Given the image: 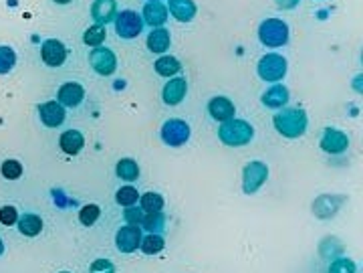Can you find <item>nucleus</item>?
I'll return each mask as SVG.
<instances>
[{"mask_svg": "<svg viewBox=\"0 0 363 273\" xmlns=\"http://www.w3.org/2000/svg\"><path fill=\"white\" fill-rule=\"evenodd\" d=\"M107 39V30L101 25H91V27L87 28L85 32H83V43L87 45V47H101L104 45V41Z\"/></svg>", "mask_w": 363, "mask_h": 273, "instance_id": "27", "label": "nucleus"}, {"mask_svg": "<svg viewBox=\"0 0 363 273\" xmlns=\"http://www.w3.org/2000/svg\"><path fill=\"white\" fill-rule=\"evenodd\" d=\"M99 217H101V209H99L97 205H93V203L85 205V207L79 211V220H81L83 227H93Z\"/></svg>", "mask_w": 363, "mask_h": 273, "instance_id": "30", "label": "nucleus"}, {"mask_svg": "<svg viewBox=\"0 0 363 273\" xmlns=\"http://www.w3.org/2000/svg\"><path fill=\"white\" fill-rule=\"evenodd\" d=\"M61 273H69V272H61Z\"/></svg>", "mask_w": 363, "mask_h": 273, "instance_id": "41", "label": "nucleus"}, {"mask_svg": "<svg viewBox=\"0 0 363 273\" xmlns=\"http://www.w3.org/2000/svg\"><path fill=\"white\" fill-rule=\"evenodd\" d=\"M144 28V21L135 10H121L115 17V32L121 39H135Z\"/></svg>", "mask_w": 363, "mask_h": 273, "instance_id": "7", "label": "nucleus"}, {"mask_svg": "<svg viewBox=\"0 0 363 273\" xmlns=\"http://www.w3.org/2000/svg\"><path fill=\"white\" fill-rule=\"evenodd\" d=\"M196 12H198V6L194 0H168V15H172L180 23L194 21Z\"/></svg>", "mask_w": 363, "mask_h": 273, "instance_id": "17", "label": "nucleus"}, {"mask_svg": "<svg viewBox=\"0 0 363 273\" xmlns=\"http://www.w3.org/2000/svg\"><path fill=\"white\" fill-rule=\"evenodd\" d=\"M141 21H144L146 25H150L152 28L166 25V21H168V6L161 4V2H148V4L144 6V17H141Z\"/></svg>", "mask_w": 363, "mask_h": 273, "instance_id": "19", "label": "nucleus"}, {"mask_svg": "<svg viewBox=\"0 0 363 273\" xmlns=\"http://www.w3.org/2000/svg\"><path fill=\"white\" fill-rule=\"evenodd\" d=\"M144 211L139 209V207H128L126 209V213H124V217L128 220V225H135V227H139L141 225V220H144Z\"/></svg>", "mask_w": 363, "mask_h": 273, "instance_id": "35", "label": "nucleus"}, {"mask_svg": "<svg viewBox=\"0 0 363 273\" xmlns=\"http://www.w3.org/2000/svg\"><path fill=\"white\" fill-rule=\"evenodd\" d=\"M355 272H357L355 261H351V259H347V257L335 259V261L329 265V273H355Z\"/></svg>", "mask_w": 363, "mask_h": 273, "instance_id": "33", "label": "nucleus"}, {"mask_svg": "<svg viewBox=\"0 0 363 273\" xmlns=\"http://www.w3.org/2000/svg\"><path fill=\"white\" fill-rule=\"evenodd\" d=\"M218 138L224 146L230 148H238V146H246L253 142L255 138V128L246 122V120H238V117H230L226 122H220L218 128Z\"/></svg>", "mask_w": 363, "mask_h": 273, "instance_id": "2", "label": "nucleus"}, {"mask_svg": "<svg viewBox=\"0 0 363 273\" xmlns=\"http://www.w3.org/2000/svg\"><path fill=\"white\" fill-rule=\"evenodd\" d=\"M286 59L279 53H268L260 57L257 71L259 77L266 83H279L286 75Z\"/></svg>", "mask_w": 363, "mask_h": 273, "instance_id": "4", "label": "nucleus"}, {"mask_svg": "<svg viewBox=\"0 0 363 273\" xmlns=\"http://www.w3.org/2000/svg\"><path fill=\"white\" fill-rule=\"evenodd\" d=\"M39 117H41L43 126L59 128L65 122V108L59 102H45L39 106Z\"/></svg>", "mask_w": 363, "mask_h": 273, "instance_id": "15", "label": "nucleus"}, {"mask_svg": "<svg viewBox=\"0 0 363 273\" xmlns=\"http://www.w3.org/2000/svg\"><path fill=\"white\" fill-rule=\"evenodd\" d=\"M268 178V166L260 160H253L242 168V191L244 194H255Z\"/></svg>", "mask_w": 363, "mask_h": 273, "instance_id": "5", "label": "nucleus"}, {"mask_svg": "<svg viewBox=\"0 0 363 273\" xmlns=\"http://www.w3.org/2000/svg\"><path fill=\"white\" fill-rule=\"evenodd\" d=\"M23 164L19 160H4L2 166H0V172L6 180H19L23 176Z\"/></svg>", "mask_w": 363, "mask_h": 273, "instance_id": "32", "label": "nucleus"}, {"mask_svg": "<svg viewBox=\"0 0 363 273\" xmlns=\"http://www.w3.org/2000/svg\"><path fill=\"white\" fill-rule=\"evenodd\" d=\"M17 225H19V231L25 237H37L43 231V218L35 215V213H26L23 217H19Z\"/></svg>", "mask_w": 363, "mask_h": 273, "instance_id": "22", "label": "nucleus"}, {"mask_svg": "<svg viewBox=\"0 0 363 273\" xmlns=\"http://www.w3.org/2000/svg\"><path fill=\"white\" fill-rule=\"evenodd\" d=\"M259 39L266 47H283L288 43V25L281 19H266L260 23Z\"/></svg>", "mask_w": 363, "mask_h": 273, "instance_id": "3", "label": "nucleus"}, {"mask_svg": "<svg viewBox=\"0 0 363 273\" xmlns=\"http://www.w3.org/2000/svg\"><path fill=\"white\" fill-rule=\"evenodd\" d=\"M277 2V6L279 8H283V10H291V8H295L301 0H275Z\"/></svg>", "mask_w": 363, "mask_h": 273, "instance_id": "37", "label": "nucleus"}, {"mask_svg": "<svg viewBox=\"0 0 363 273\" xmlns=\"http://www.w3.org/2000/svg\"><path fill=\"white\" fill-rule=\"evenodd\" d=\"M41 59L47 67H61L67 61V49L61 41L47 39L41 45Z\"/></svg>", "mask_w": 363, "mask_h": 273, "instance_id": "11", "label": "nucleus"}, {"mask_svg": "<svg viewBox=\"0 0 363 273\" xmlns=\"http://www.w3.org/2000/svg\"><path fill=\"white\" fill-rule=\"evenodd\" d=\"M275 130L283 138L288 140H297L307 132L309 126V117L307 111L301 108H283L275 117H273Z\"/></svg>", "mask_w": 363, "mask_h": 273, "instance_id": "1", "label": "nucleus"}, {"mask_svg": "<svg viewBox=\"0 0 363 273\" xmlns=\"http://www.w3.org/2000/svg\"><path fill=\"white\" fill-rule=\"evenodd\" d=\"M164 247H166L164 237H161V235H154V233L141 237V243H139V249H141L146 255H157V253L164 251Z\"/></svg>", "mask_w": 363, "mask_h": 273, "instance_id": "28", "label": "nucleus"}, {"mask_svg": "<svg viewBox=\"0 0 363 273\" xmlns=\"http://www.w3.org/2000/svg\"><path fill=\"white\" fill-rule=\"evenodd\" d=\"M59 146H61V150H63L65 154L75 156V154H79V152L83 150L85 138H83V134L77 132V130H67V132H63L61 138H59Z\"/></svg>", "mask_w": 363, "mask_h": 273, "instance_id": "21", "label": "nucleus"}, {"mask_svg": "<svg viewBox=\"0 0 363 273\" xmlns=\"http://www.w3.org/2000/svg\"><path fill=\"white\" fill-rule=\"evenodd\" d=\"M2 253H4V243H2V239H0V257H2Z\"/></svg>", "mask_w": 363, "mask_h": 273, "instance_id": "39", "label": "nucleus"}, {"mask_svg": "<svg viewBox=\"0 0 363 273\" xmlns=\"http://www.w3.org/2000/svg\"><path fill=\"white\" fill-rule=\"evenodd\" d=\"M52 2H57V4H69L71 0H52Z\"/></svg>", "mask_w": 363, "mask_h": 273, "instance_id": "38", "label": "nucleus"}, {"mask_svg": "<svg viewBox=\"0 0 363 273\" xmlns=\"http://www.w3.org/2000/svg\"><path fill=\"white\" fill-rule=\"evenodd\" d=\"M137 203H139V209H141L146 215H148V213H161V211H164V205H166L164 196L157 194V192H146V194H141Z\"/></svg>", "mask_w": 363, "mask_h": 273, "instance_id": "24", "label": "nucleus"}, {"mask_svg": "<svg viewBox=\"0 0 363 273\" xmlns=\"http://www.w3.org/2000/svg\"><path fill=\"white\" fill-rule=\"evenodd\" d=\"M89 273H115V265L109 259H95L89 267Z\"/></svg>", "mask_w": 363, "mask_h": 273, "instance_id": "36", "label": "nucleus"}, {"mask_svg": "<svg viewBox=\"0 0 363 273\" xmlns=\"http://www.w3.org/2000/svg\"><path fill=\"white\" fill-rule=\"evenodd\" d=\"M288 89L281 83H275L273 87H268L262 95H260V102L264 108L271 109H283L288 104Z\"/></svg>", "mask_w": 363, "mask_h": 273, "instance_id": "16", "label": "nucleus"}, {"mask_svg": "<svg viewBox=\"0 0 363 273\" xmlns=\"http://www.w3.org/2000/svg\"><path fill=\"white\" fill-rule=\"evenodd\" d=\"M161 140L166 146L172 148H180L188 140H190V126L188 122H184L180 117H172L168 122H164L161 126Z\"/></svg>", "mask_w": 363, "mask_h": 273, "instance_id": "6", "label": "nucleus"}, {"mask_svg": "<svg viewBox=\"0 0 363 273\" xmlns=\"http://www.w3.org/2000/svg\"><path fill=\"white\" fill-rule=\"evenodd\" d=\"M321 150L327 154H343L349 148V136L337 128H325L319 142Z\"/></svg>", "mask_w": 363, "mask_h": 273, "instance_id": "9", "label": "nucleus"}, {"mask_svg": "<svg viewBox=\"0 0 363 273\" xmlns=\"http://www.w3.org/2000/svg\"><path fill=\"white\" fill-rule=\"evenodd\" d=\"M234 104L228 100V97H224V95H216V97H212L210 102H208V113L212 115V120H216V122H226V120H230L234 117Z\"/></svg>", "mask_w": 363, "mask_h": 273, "instance_id": "18", "label": "nucleus"}, {"mask_svg": "<svg viewBox=\"0 0 363 273\" xmlns=\"http://www.w3.org/2000/svg\"><path fill=\"white\" fill-rule=\"evenodd\" d=\"M17 220H19V211L14 207H2L0 209V223L4 227H12V225H17Z\"/></svg>", "mask_w": 363, "mask_h": 273, "instance_id": "34", "label": "nucleus"}, {"mask_svg": "<svg viewBox=\"0 0 363 273\" xmlns=\"http://www.w3.org/2000/svg\"><path fill=\"white\" fill-rule=\"evenodd\" d=\"M115 200L119 207H135L137 200H139V192L135 187H121L119 191L115 192Z\"/></svg>", "mask_w": 363, "mask_h": 273, "instance_id": "29", "label": "nucleus"}, {"mask_svg": "<svg viewBox=\"0 0 363 273\" xmlns=\"http://www.w3.org/2000/svg\"><path fill=\"white\" fill-rule=\"evenodd\" d=\"M188 93V82L184 77H172L161 89V100L166 106H178Z\"/></svg>", "mask_w": 363, "mask_h": 273, "instance_id": "12", "label": "nucleus"}, {"mask_svg": "<svg viewBox=\"0 0 363 273\" xmlns=\"http://www.w3.org/2000/svg\"><path fill=\"white\" fill-rule=\"evenodd\" d=\"M141 243V227L135 225H126L115 233V247L121 253H133Z\"/></svg>", "mask_w": 363, "mask_h": 273, "instance_id": "10", "label": "nucleus"}, {"mask_svg": "<svg viewBox=\"0 0 363 273\" xmlns=\"http://www.w3.org/2000/svg\"><path fill=\"white\" fill-rule=\"evenodd\" d=\"M115 174L126 182H133V180L139 178V164L131 160V158H121L115 166Z\"/></svg>", "mask_w": 363, "mask_h": 273, "instance_id": "25", "label": "nucleus"}, {"mask_svg": "<svg viewBox=\"0 0 363 273\" xmlns=\"http://www.w3.org/2000/svg\"><path fill=\"white\" fill-rule=\"evenodd\" d=\"M17 65V53L12 47H0V75H6L14 69Z\"/></svg>", "mask_w": 363, "mask_h": 273, "instance_id": "31", "label": "nucleus"}, {"mask_svg": "<svg viewBox=\"0 0 363 273\" xmlns=\"http://www.w3.org/2000/svg\"><path fill=\"white\" fill-rule=\"evenodd\" d=\"M154 67H156L157 75H161V77H174L176 73L182 71V63L172 55H164V57L156 59Z\"/></svg>", "mask_w": 363, "mask_h": 273, "instance_id": "23", "label": "nucleus"}, {"mask_svg": "<svg viewBox=\"0 0 363 273\" xmlns=\"http://www.w3.org/2000/svg\"><path fill=\"white\" fill-rule=\"evenodd\" d=\"M172 45V37H170V30L164 27L152 28V32L148 35V49L152 53L164 55Z\"/></svg>", "mask_w": 363, "mask_h": 273, "instance_id": "20", "label": "nucleus"}, {"mask_svg": "<svg viewBox=\"0 0 363 273\" xmlns=\"http://www.w3.org/2000/svg\"><path fill=\"white\" fill-rule=\"evenodd\" d=\"M83 100H85V89H83L81 83L67 82L61 85V89H59V100H57V102H59L63 108H77V106H81Z\"/></svg>", "mask_w": 363, "mask_h": 273, "instance_id": "14", "label": "nucleus"}, {"mask_svg": "<svg viewBox=\"0 0 363 273\" xmlns=\"http://www.w3.org/2000/svg\"><path fill=\"white\" fill-rule=\"evenodd\" d=\"M89 63H91V67L95 69V73H99V75H104V77H109V75H113L115 73V69H117V57L115 53L111 51V49H107V47H95L91 55H89Z\"/></svg>", "mask_w": 363, "mask_h": 273, "instance_id": "8", "label": "nucleus"}, {"mask_svg": "<svg viewBox=\"0 0 363 273\" xmlns=\"http://www.w3.org/2000/svg\"><path fill=\"white\" fill-rule=\"evenodd\" d=\"M166 223L168 218L164 213H148L144 215V220H141V229H146L148 233H154V235H161L164 229H166Z\"/></svg>", "mask_w": 363, "mask_h": 273, "instance_id": "26", "label": "nucleus"}, {"mask_svg": "<svg viewBox=\"0 0 363 273\" xmlns=\"http://www.w3.org/2000/svg\"><path fill=\"white\" fill-rule=\"evenodd\" d=\"M148 2H161V0H148Z\"/></svg>", "mask_w": 363, "mask_h": 273, "instance_id": "40", "label": "nucleus"}, {"mask_svg": "<svg viewBox=\"0 0 363 273\" xmlns=\"http://www.w3.org/2000/svg\"><path fill=\"white\" fill-rule=\"evenodd\" d=\"M91 17L95 25H109L117 17V0H93L91 4Z\"/></svg>", "mask_w": 363, "mask_h": 273, "instance_id": "13", "label": "nucleus"}]
</instances>
